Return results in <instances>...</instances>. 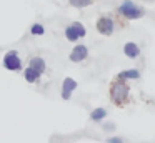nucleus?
Masks as SVG:
<instances>
[{
	"label": "nucleus",
	"instance_id": "1",
	"mask_svg": "<svg viewBox=\"0 0 155 143\" xmlns=\"http://www.w3.org/2000/svg\"><path fill=\"white\" fill-rule=\"evenodd\" d=\"M128 93H130V86L127 85V82L122 78H117L110 86V96L114 100L115 105H124L128 98Z\"/></svg>",
	"mask_w": 155,
	"mask_h": 143
},
{
	"label": "nucleus",
	"instance_id": "2",
	"mask_svg": "<svg viewBox=\"0 0 155 143\" xmlns=\"http://www.w3.org/2000/svg\"><path fill=\"white\" fill-rule=\"evenodd\" d=\"M118 13L124 15L125 18H128V20H138V18H143L145 8L140 5H137V3L132 2V0H124V2L118 5Z\"/></svg>",
	"mask_w": 155,
	"mask_h": 143
},
{
	"label": "nucleus",
	"instance_id": "3",
	"mask_svg": "<svg viewBox=\"0 0 155 143\" xmlns=\"http://www.w3.org/2000/svg\"><path fill=\"white\" fill-rule=\"evenodd\" d=\"M4 67L10 72H22V58L17 50H8L4 55Z\"/></svg>",
	"mask_w": 155,
	"mask_h": 143
},
{
	"label": "nucleus",
	"instance_id": "4",
	"mask_svg": "<svg viewBox=\"0 0 155 143\" xmlns=\"http://www.w3.org/2000/svg\"><path fill=\"white\" fill-rule=\"evenodd\" d=\"M87 35V28L80 22H74L65 27V38L68 42H77L78 38H84Z\"/></svg>",
	"mask_w": 155,
	"mask_h": 143
},
{
	"label": "nucleus",
	"instance_id": "5",
	"mask_svg": "<svg viewBox=\"0 0 155 143\" xmlns=\"http://www.w3.org/2000/svg\"><path fill=\"white\" fill-rule=\"evenodd\" d=\"M114 28H115V23H114V18L110 15H102L100 18L97 20V30L98 33L105 37H110L114 33Z\"/></svg>",
	"mask_w": 155,
	"mask_h": 143
},
{
	"label": "nucleus",
	"instance_id": "6",
	"mask_svg": "<svg viewBox=\"0 0 155 143\" xmlns=\"http://www.w3.org/2000/svg\"><path fill=\"white\" fill-rule=\"evenodd\" d=\"M88 57V48L85 45H75L74 47V50L70 52V62H74V63H78V62H84L85 58Z\"/></svg>",
	"mask_w": 155,
	"mask_h": 143
},
{
	"label": "nucleus",
	"instance_id": "7",
	"mask_svg": "<svg viewBox=\"0 0 155 143\" xmlns=\"http://www.w3.org/2000/svg\"><path fill=\"white\" fill-rule=\"evenodd\" d=\"M75 88H77V82H75L74 78H70V76L64 78V83H62V98L70 100L72 93L75 92Z\"/></svg>",
	"mask_w": 155,
	"mask_h": 143
},
{
	"label": "nucleus",
	"instance_id": "8",
	"mask_svg": "<svg viewBox=\"0 0 155 143\" xmlns=\"http://www.w3.org/2000/svg\"><path fill=\"white\" fill-rule=\"evenodd\" d=\"M124 53L128 57V58H137L140 55V47L135 42H127L124 45Z\"/></svg>",
	"mask_w": 155,
	"mask_h": 143
},
{
	"label": "nucleus",
	"instance_id": "9",
	"mask_svg": "<svg viewBox=\"0 0 155 143\" xmlns=\"http://www.w3.org/2000/svg\"><path fill=\"white\" fill-rule=\"evenodd\" d=\"M28 67L35 68L38 73H40V75L45 72V68H47V65H45V62H44V58H42V57H32V58L28 60Z\"/></svg>",
	"mask_w": 155,
	"mask_h": 143
},
{
	"label": "nucleus",
	"instance_id": "10",
	"mask_svg": "<svg viewBox=\"0 0 155 143\" xmlns=\"http://www.w3.org/2000/svg\"><path fill=\"white\" fill-rule=\"evenodd\" d=\"M117 78H122V80H138L140 78V72L137 68H128V70H124L117 75Z\"/></svg>",
	"mask_w": 155,
	"mask_h": 143
},
{
	"label": "nucleus",
	"instance_id": "11",
	"mask_svg": "<svg viewBox=\"0 0 155 143\" xmlns=\"http://www.w3.org/2000/svg\"><path fill=\"white\" fill-rule=\"evenodd\" d=\"M24 78L27 80L28 83H37L38 78H40V73L35 68H32V67H27V68L24 70Z\"/></svg>",
	"mask_w": 155,
	"mask_h": 143
},
{
	"label": "nucleus",
	"instance_id": "12",
	"mask_svg": "<svg viewBox=\"0 0 155 143\" xmlns=\"http://www.w3.org/2000/svg\"><path fill=\"white\" fill-rule=\"evenodd\" d=\"M105 116H107V110L105 108H95V110H92V113H90V118L94 120V122H102Z\"/></svg>",
	"mask_w": 155,
	"mask_h": 143
},
{
	"label": "nucleus",
	"instance_id": "13",
	"mask_svg": "<svg viewBox=\"0 0 155 143\" xmlns=\"http://www.w3.org/2000/svg\"><path fill=\"white\" fill-rule=\"evenodd\" d=\"M68 3H70L72 7H75V8H84V7L92 5L94 0H68Z\"/></svg>",
	"mask_w": 155,
	"mask_h": 143
},
{
	"label": "nucleus",
	"instance_id": "14",
	"mask_svg": "<svg viewBox=\"0 0 155 143\" xmlns=\"http://www.w3.org/2000/svg\"><path fill=\"white\" fill-rule=\"evenodd\" d=\"M30 33L35 35V37H40V35L45 33V27L42 25V23H34V25L30 27Z\"/></svg>",
	"mask_w": 155,
	"mask_h": 143
},
{
	"label": "nucleus",
	"instance_id": "15",
	"mask_svg": "<svg viewBox=\"0 0 155 143\" xmlns=\"http://www.w3.org/2000/svg\"><path fill=\"white\" fill-rule=\"evenodd\" d=\"M107 143H124V138H120V136H112V138L107 140Z\"/></svg>",
	"mask_w": 155,
	"mask_h": 143
}]
</instances>
